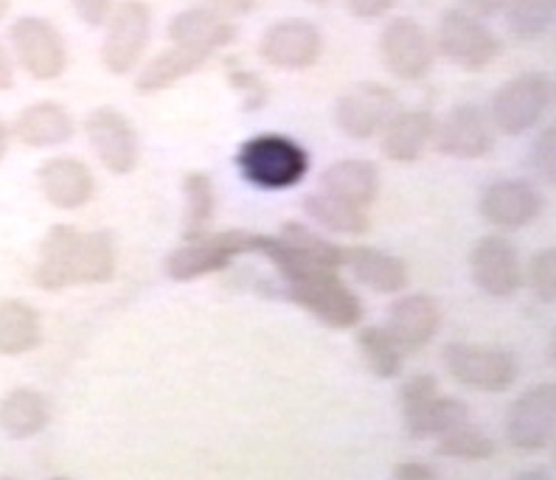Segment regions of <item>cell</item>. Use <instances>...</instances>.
Returning a JSON list of instances; mask_svg holds the SVG:
<instances>
[{
    "label": "cell",
    "instance_id": "9",
    "mask_svg": "<svg viewBox=\"0 0 556 480\" xmlns=\"http://www.w3.org/2000/svg\"><path fill=\"white\" fill-rule=\"evenodd\" d=\"M402 110L400 93L382 81H357L334 102V124L352 141H371Z\"/></svg>",
    "mask_w": 556,
    "mask_h": 480
},
{
    "label": "cell",
    "instance_id": "11",
    "mask_svg": "<svg viewBox=\"0 0 556 480\" xmlns=\"http://www.w3.org/2000/svg\"><path fill=\"white\" fill-rule=\"evenodd\" d=\"M287 298L329 329H354L363 320V301L340 273H326L287 287Z\"/></svg>",
    "mask_w": 556,
    "mask_h": 480
},
{
    "label": "cell",
    "instance_id": "33",
    "mask_svg": "<svg viewBox=\"0 0 556 480\" xmlns=\"http://www.w3.org/2000/svg\"><path fill=\"white\" fill-rule=\"evenodd\" d=\"M495 441L489 439L481 427H476L472 421H464V425L447 430L444 435H439V444H435L439 455L462 460H486L495 455Z\"/></svg>",
    "mask_w": 556,
    "mask_h": 480
},
{
    "label": "cell",
    "instance_id": "35",
    "mask_svg": "<svg viewBox=\"0 0 556 480\" xmlns=\"http://www.w3.org/2000/svg\"><path fill=\"white\" fill-rule=\"evenodd\" d=\"M469 421V405L462 400H453V396H439L435 400L433 413H430V427H428V439H439L453 427Z\"/></svg>",
    "mask_w": 556,
    "mask_h": 480
},
{
    "label": "cell",
    "instance_id": "12",
    "mask_svg": "<svg viewBox=\"0 0 556 480\" xmlns=\"http://www.w3.org/2000/svg\"><path fill=\"white\" fill-rule=\"evenodd\" d=\"M324 31L304 17H285L258 37V56L278 71H309L324 56Z\"/></svg>",
    "mask_w": 556,
    "mask_h": 480
},
{
    "label": "cell",
    "instance_id": "14",
    "mask_svg": "<svg viewBox=\"0 0 556 480\" xmlns=\"http://www.w3.org/2000/svg\"><path fill=\"white\" fill-rule=\"evenodd\" d=\"M469 273L481 292L492 298H509L522 287V256L511 239L501 233L481 237L469 251Z\"/></svg>",
    "mask_w": 556,
    "mask_h": 480
},
{
    "label": "cell",
    "instance_id": "6",
    "mask_svg": "<svg viewBox=\"0 0 556 480\" xmlns=\"http://www.w3.org/2000/svg\"><path fill=\"white\" fill-rule=\"evenodd\" d=\"M14 62L37 81H54L68 68V46L60 28L46 17L23 14L9 28Z\"/></svg>",
    "mask_w": 556,
    "mask_h": 480
},
{
    "label": "cell",
    "instance_id": "17",
    "mask_svg": "<svg viewBox=\"0 0 556 480\" xmlns=\"http://www.w3.org/2000/svg\"><path fill=\"white\" fill-rule=\"evenodd\" d=\"M478 211L492 228L520 230L543 214V194L522 177H503L483 189Z\"/></svg>",
    "mask_w": 556,
    "mask_h": 480
},
{
    "label": "cell",
    "instance_id": "44",
    "mask_svg": "<svg viewBox=\"0 0 556 480\" xmlns=\"http://www.w3.org/2000/svg\"><path fill=\"white\" fill-rule=\"evenodd\" d=\"M9 136H12V129H9L7 122L0 118V161H3L9 152Z\"/></svg>",
    "mask_w": 556,
    "mask_h": 480
},
{
    "label": "cell",
    "instance_id": "32",
    "mask_svg": "<svg viewBox=\"0 0 556 480\" xmlns=\"http://www.w3.org/2000/svg\"><path fill=\"white\" fill-rule=\"evenodd\" d=\"M556 0H511L509 9L503 12L506 28L517 40H536L548 35L554 26Z\"/></svg>",
    "mask_w": 556,
    "mask_h": 480
},
{
    "label": "cell",
    "instance_id": "37",
    "mask_svg": "<svg viewBox=\"0 0 556 480\" xmlns=\"http://www.w3.org/2000/svg\"><path fill=\"white\" fill-rule=\"evenodd\" d=\"M531 163L534 169L540 172V177H545L548 184H554V127H545L536 138L534 149H531Z\"/></svg>",
    "mask_w": 556,
    "mask_h": 480
},
{
    "label": "cell",
    "instance_id": "42",
    "mask_svg": "<svg viewBox=\"0 0 556 480\" xmlns=\"http://www.w3.org/2000/svg\"><path fill=\"white\" fill-rule=\"evenodd\" d=\"M211 3H214L217 12L228 14V17H231V14H248L256 9V0H211Z\"/></svg>",
    "mask_w": 556,
    "mask_h": 480
},
{
    "label": "cell",
    "instance_id": "36",
    "mask_svg": "<svg viewBox=\"0 0 556 480\" xmlns=\"http://www.w3.org/2000/svg\"><path fill=\"white\" fill-rule=\"evenodd\" d=\"M228 81H231V88L237 90L239 99H242L244 110H262L267 104V99H270L267 81L258 74H253V71H233V74L228 76Z\"/></svg>",
    "mask_w": 556,
    "mask_h": 480
},
{
    "label": "cell",
    "instance_id": "1",
    "mask_svg": "<svg viewBox=\"0 0 556 480\" xmlns=\"http://www.w3.org/2000/svg\"><path fill=\"white\" fill-rule=\"evenodd\" d=\"M237 169L256 189L287 191L309 172V152L299 141L278 132H262L239 147Z\"/></svg>",
    "mask_w": 556,
    "mask_h": 480
},
{
    "label": "cell",
    "instance_id": "34",
    "mask_svg": "<svg viewBox=\"0 0 556 480\" xmlns=\"http://www.w3.org/2000/svg\"><path fill=\"white\" fill-rule=\"evenodd\" d=\"M529 285L531 290L540 295L548 306L556 301V251L554 248H543L536 251L529 262Z\"/></svg>",
    "mask_w": 556,
    "mask_h": 480
},
{
    "label": "cell",
    "instance_id": "25",
    "mask_svg": "<svg viewBox=\"0 0 556 480\" xmlns=\"http://www.w3.org/2000/svg\"><path fill=\"white\" fill-rule=\"evenodd\" d=\"M51 421V402L35 388H14L0 400V430L9 439H31Z\"/></svg>",
    "mask_w": 556,
    "mask_h": 480
},
{
    "label": "cell",
    "instance_id": "31",
    "mask_svg": "<svg viewBox=\"0 0 556 480\" xmlns=\"http://www.w3.org/2000/svg\"><path fill=\"white\" fill-rule=\"evenodd\" d=\"M357 349L363 363L377 379H394L405 368V352L400 349L386 326H366L357 332Z\"/></svg>",
    "mask_w": 556,
    "mask_h": 480
},
{
    "label": "cell",
    "instance_id": "18",
    "mask_svg": "<svg viewBox=\"0 0 556 480\" xmlns=\"http://www.w3.org/2000/svg\"><path fill=\"white\" fill-rule=\"evenodd\" d=\"M42 197L60 211L85 209L96 197V175L88 163L74 155H54L37 169Z\"/></svg>",
    "mask_w": 556,
    "mask_h": 480
},
{
    "label": "cell",
    "instance_id": "29",
    "mask_svg": "<svg viewBox=\"0 0 556 480\" xmlns=\"http://www.w3.org/2000/svg\"><path fill=\"white\" fill-rule=\"evenodd\" d=\"M439 382L430 374H414L407 377L400 388V407L405 433L410 439H428L430 413H433L435 400H439Z\"/></svg>",
    "mask_w": 556,
    "mask_h": 480
},
{
    "label": "cell",
    "instance_id": "30",
    "mask_svg": "<svg viewBox=\"0 0 556 480\" xmlns=\"http://www.w3.org/2000/svg\"><path fill=\"white\" fill-rule=\"evenodd\" d=\"M184 197H186L184 239H198V237H205V233H211L214 209H217L214 180H211L205 172H189V175H184Z\"/></svg>",
    "mask_w": 556,
    "mask_h": 480
},
{
    "label": "cell",
    "instance_id": "3",
    "mask_svg": "<svg viewBox=\"0 0 556 480\" xmlns=\"http://www.w3.org/2000/svg\"><path fill=\"white\" fill-rule=\"evenodd\" d=\"M554 102V81L543 71H526L511 76L492 93L486 113L495 124L497 136H526L543 122Z\"/></svg>",
    "mask_w": 556,
    "mask_h": 480
},
{
    "label": "cell",
    "instance_id": "21",
    "mask_svg": "<svg viewBox=\"0 0 556 480\" xmlns=\"http://www.w3.org/2000/svg\"><path fill=\"white\" fill-rule=\"evenodd\" d=\"M81 230L74 225H54L40 244L35 267V285L46 292L76 287V258H79Z\"/></svg>",
    "mask_w": 556,
    "mask_h": 480
},
{
    "label": "cell",
    "instance_id": "13",
    "mask_svg": "<svg viewBox=\"0 0 556 480\" xmlns=\"http://www.w3.org/2000/svg\"><path fill=\"white\" fill-rule=\"evenodd\" d=\"M435 149L455 161L486 157L497 143V129L483 108L472 102L455 104L435 122Z\"/></svg>",
    "mask_w": 556,
    "mask_h": 480
},
{
    "label": "cell",
    "instance_id": "40",
    "mask_svg": "<svg viewBox=\"0 0 556 480\" xmlns=\"http://www.w3.org/2000/svg\"><path fill=\"white\" fill-rule=\"evenodd\" d=\"M511 0H464L467 12L478 14V17H495L509 9Z\"/></svg>",
    "mask_w": 556,
    "mask_h": 480
},
{
    "label": "cell",
    "instance_id": "10",
    "mask_svg": "<svg viewBox=\"0 0 556 480\" xmlns=\"http://www.w3.org/2000/svg\"><path fill=\"white\" fill-rule=\"evenodd\" d=\"M85 136L99 163L110 175H132L141 163V138L136 124L129 122L122 110L96 108L85 118Z\"/></svg>",
    "mask_w": 556,
    "mask_h": 480
},
{
    "label": "cell",
    "instance_id": "15",
    "mask_svg": "<svg viewBox=\"0 0 556 480\" xmlns=\"http://www.w3.org/2000/svg\"><path fill=\"white\" fill-rule=\"evenodd\" d=\"M556 427V388L554 382H543L529 391H522L511 402L506 413V439L517 450L536 453L554 441Z\"/></svg>",
    "mask_w": 556,
    "mask_h": 480
},
{
    "label": "cell",
    "instance_id": "47",
    "mask_svg": "<svg viewBox=\"0 0 556 480\" xmlns=\"http://www.w3.org/2000/svg\"><path fill=\"white\" fill-rule=\"evenodd\" d=\"M306 3H318V7H324V3H329V0H306Z\"/></svg>",
    "mask_w": 556,
    "mask_h": 480
},
{
    "label": "cell",
    "instance_id": "20",
    "mask_svg": "<svg viewBox=\"0 0 556 480\" xmlns=\"http://www.w3.org/2000/svg\"><path fill=\"white\" fill-rule=\"evenodd\" d=\"M435 122L430 110H396L380 132V152L394 163H416L433 147Z\"/></svg>",
    "mask_w": 556,
    "mask_h": 480
},
{
    "label": "cell",
    "instance_id": "19",
    "mask_svg": "<svg viewBox=\"0 0 556 480\" xmlns=\"http://www.w3.org/2000/svg\"><path fill=\"white\" fill-rule=\"evenodd\" d=\"M441 326V306L428 292H410L396 298L388 312V334L400 343L402 352H421L433 343Z\"/></svg>",
    "mask_w": 556,
    "mask_h": 480
},
{
    "label": "cell",
    "instance_id": "16",
    "mask_svg": "<svg viewBox=\"0 0 556 480\" xmlns=\"http://www.w3.org/2000/svg\"><path fill=\"white\" fill-rule=\"evenodd\" d=\"M239 28L228 14L217 12L214 7H191L177 12L169 21L172 46L184 48L189 54L208 62L217 51L237 40Z\"/></svg>",
    "mask_w": 556,
    "mask_h": 480
},
{
    "label": "cell",
    "instance_id": "38",
    "mask_svg": "<svg viewBox=\"0 0 556 480\" xmlns=\"http://www.w3.org/2000/svg\"><path fill=\"white\" fill-rule=\"evenodd\" d=\"M68 3L74 7L76 17L90 28L104 26V21L110 17L113 7H116V0H68Z\"/></svg>",
    "mask_w": 556,
    "mask_h": 480
},
{
    "label": "cell",
    "instance_id": "46",
    "mask_svg": "<svg viewBox=\"0 0 556 480\" xmlns=\"http://www.w3.org/2000/svg\"><path fill=\"white\" fill-rule=\"evenodd\" d=\"M7 12H9V0H0V21L7 17Z\"/></svg>",
    "mask_w": 556,
    "mask_h": 480
},
{
    "label": "cell",
    "instance_id": "7",
    "mask_svg": "<svg viewBox=\"0 0 556 480\" xmlns=\"http://www.w3.org/2000/svg\"><path fill=\"white\" fill-rule=\"evenodd\" d=\"M444 366L455 382L483 393L509 391L520 374L517 357L509 349L486 343H447Z\"/></svg>",
    "mask_w": 556,
    "mask_h": 480
},
{
    "label": "cell",
    "instance_id": "28",
    "mask_svg": "<svg viewBox=\"0 0 556 480\" xmlns=\"http://www.w3.org/2000/svg\"><path fill=\"white\" fill-rule=\"evenodd\" d=\"M304 211L320 228L340 233V237H363V233L371 230V219H368L366 209H354V205L343 203L338 197L324 194V191L306 194Z\"/></svg>",
    "mask_w": 556,
    "mask_h": 480
},
{
    "label": "cell",
    "instance_id": "4",
    "mask_svg": "<svg viewBox=\"0 0 556 480\" xmlns=\"http://www.w3.org/2000/svg\"><path fill=\"white\" fill-rule=\"evenodd\" d=\"M435 56H444L455 68L486 71L501 56L503 42L483 17L467 12V9H444L433 31Z\"/></svg>",
    "mask_w": 556,
    "mask_h": 480
},
{
    "label": "cell",
    "instance_id": "27",
    "mask_svg": "<svg viewBox=\"0 0 556 480\" xmlns=\"http://www.w3.org/2000/svg\"><path fill=\"white\" fill-rule=\"evenodd\" d=\"M203 65L205 60L189 54V51H184V48H177V46L166 48V51L152 56V60L141 68V74L136 76V93L152 96V93H161V90L175 88L177 81L189 79V76L198 74Z\"/></svg>",
    "mask_w": 556,
    "mask_h": 480
},
{
    "label": "cell",
    "instance_id": "22",
    "mask_svg": "<svg viewBox=\"0 0 556 480\" xmlns=\"http://www.w3.org/2000/svg\"><path fill=\"white\" fill-rule=\"evenodd\" d=\"M14 138L23 147L31 149H51L62 147V143L74 141L76 136V118L71 110L60 102L42 99V102L28 104L17 113L12 124Z\"/></svg>",
    "mask_w": 556,
    "mask_h": 480
},
{
    "label": "cell",
    "instance_id": "26",
    "mask_svg": "<svg viewBox=\"0 0 556 480\" xmlns=\"http://www.w3.org/2000/svg\"><path fill=\"white\" fill-rule=\"evenodd\" d=\"M42 343L40 312L21 298L0 301V354L21 357Z\"/></svg>",
    "mask_w": 556,
    "mask_h": 480
},
{
    "label": "cell",
    "instance_id": "24",
    "mask_svg": "<svg viewBox=\"0 0 556 480\" xmlns=\"http://www.w3.org/2000/svg\"><path fill=\"white\" fill-rule=\"evenodd\" d=\"M346 267L359 285L382 295H394L410 285V270L394 253L374 248V244H354L346 248Z\"/></svg>",
    "mask_w": 556,
    "mask_h": 480
},
{
    "label": "cell",
    "instance_id": "8",
    "mask_svg": "<svg viewBox=\"0 0 556 480\" xmlns=\"http://www.w3.org/2000/svg\"><path fill=\"white\" fill-rule=\"evenodd\" d=\"M377 51H380L382 68L400 81L428 79L435 60H439L435 56L433 35L416 17H407V14L391 17L382 26Z\"/></svg>",
    "mask_w": 556,
    "mask_h": 480
},
{
    "label": "cell",
    "instance_id": "43",
    "mask_svg": "<svg viewBox=\"0 0 556 480\" xmlns=\"http://www.w3.org/2000/svg\"><path fill=\"white\" fill-rule=\"evenodd\" d=\"M14 85V62L9 56L7 46L0 42V90H9Z\"/></svg>",
    "mask_w": 556,
    "mask_h": 480
},
{
    "label": "cell",
    "instance_id": "48",
    "mask_svg": "<svg viewBox=\"0 0 556 480\" xmlns=\"http://www.w3.org/2000/svg\"><path fill=\"white\" fill-rule=\"evenodd\" d=\"M0 480H12V478H0Z\"/></svg>",
    "mask_w": 556,
    "mask_h": 480
},
{
    "label": "cell",
    "instance_id": "2",
    "mask_svg": "<svg viewBox=\"0 0 556 480\" xmlns=\"http://www.w3.org/2000/svg\"><path fill=\"white\" fill-rule=\"evenodd\" d=\"M265 242V233H251V230H219L198 239H184V244L166 256L163 270L172 281H198L211 273L225 270L237 256L262 253Z\"/></svg>",
    "mask_w": 556,
    "mask_h": 480
},
{
    "label": "cell",
    "instance_id": "5",
    "mask_svg": "<svg viewBox=\"0 0 556 480\" xmlns=\"http://www.w3.org/2000/svg\"><path fill=\"white\" fill-rule=\"evenodd\" d=\"M152 40V9L143 0H122L104 21L99 60L113 76H127L143 62Z\"/></svg>",
    "mask_w": 556,
    "mask_h": 480
},
{
    "label": "cell",
    "instance_id": "23",
    "mask_svg": "<svg viewBox=\"0 0 556 480\" xmlns=\"http://www.w3.org/2000/svg\"><path fill=\"white\" fill-rule=\"evenodd\" d=\"M320 191L338 197L354 209H368L380 197V166L366 157H343L326 166L320 175Z\"/></svg>",
    "mask_w": 556,
    "mask_h": 480
},
{
    "label": "cell",
    "instance_id": "45",
    "mask_svg": "<svg viewBox=\"0 0 556 480\" xmlns=\"http://www.w3.org/2000/svg\"><path fill=\"white\" fill-rule=\"evenodd\" d=\"M511 480H551L543 469H526V472H517Z\"/></svg>",
    "mask_w": 556,
    "mask_h": 480
},
{
    "label": "cell",
    "instance_id": "49",
    "mask_svg": "<svg viewBox=\"0 0 556 480\" xmlns=\"http://www.w3.org/2000/svg\"><path fill=\"white\" fill-rule=\"evenodd\" d=\"M56 480H65V478H56Z\"/></svg>",
    "mask_w": 556,
    "mask_h": 480
},
{
    "label": "cell",
    "instance_id": "39",
    "mask_svg": "<svg viewBox=\"0 0 556 480\" xmlns=\"http://www.w3.org/2000/svg\"><path fill=\"white\" fill-rule=\"evenodd\" d=\"M343 3L352 12V17H357L363 23L382 21L386 14H391L400 7V0H343Z\"/></svg>",
    "mask_w": 556,
    "mask_h": 480
},
{
    "label": "cell",
    "instance_id": "41",
    "mask_svg": "<svg viewBox=\"0 0 556 480\" xmlns=\"http://www.w3.org/2000/svg\"><path fill=\"white\" fill-rule=\"evenodd\" d=\"M396 480H441L428 464H419V460H410V464H400L396 467Z\"/></svg>",
    "mask_w": 556,
    "mask_h": 480
}]
</instances>
